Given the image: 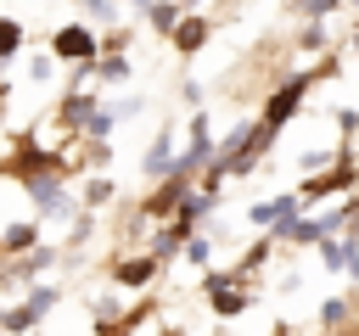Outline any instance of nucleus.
<instances>
[{"label": "nucleus", "mask_w": 359, "mask_h": 336, "mask_svg": "<svg viewBox=\"0 0 359 336\" xmlns=\"http://www.w3.org/2000/svg\"><path fill=\"white\" fill-rule=\"evenodd\" d=\"M348 190H359V157H353V151H342V157H337V168H325V174L303 179V185H297V202H303V207H320V202L348 196Z\"/></svg>", "instance_id": "1"}, {"label": "nucleus", "mask_w": 359, "mask_h": 336, "mask_svg": "<svg viewBox=\"0 0 359 336\" xmlns=\"http://www.w3.org/2000/svg\"><path fill=\"white\" fill-rule=\"evenodd\" d=\"M28 190H34V207H39L45 218L67 213V190H62V174H45V179H34Z\"/></svg>", "instance_id": "8"}, {"label": "nucleus", "mask_w": 359, "mask_h": 336, "mask_svg": "<svg viewBox=\"0 0 359 336\" xmlns=\"http://www.w3.org/2000/svg\"><path fill=\"white\" fill-rule=\"evenodd\" d=\"M50 62H56V56H39V62H34V67H28V78H39V84H45V78H50V73H56V67H50Z\"/></svg>", "instance_id": "23"}, {"label": "nucleus", "mask_w": 359, "mask_h": 336, "mask_svg": "<svg viewBox=\"0 0 359 336\" xmlns=\"http://www.w3.org/2000/svg\"><path fill=\"white\" fill-rule=\"evenodd\" d=\"M22 50V22L17 17H0V62H11Z\"/></svg>", "instance_id": "16"}, {"label": "nucleus", "mask_w": 359, "mask_h": 336, "mask_svg": "<svg viewBox=\"0 0 359 336\" xmlns=\"http://www.w3.org/2000/svg\"><path fill=\"white\" fill-rule=\"evenodd\" d=\"M0 330H6V308H0Z\"/></svg>", "instance_id": "27"}, {"label": "nucleus", "mask_w": 359, "mask_h": 336, "mask_svg": "<svg viewBox=\"0 0 359 336\" xmlns=\"http://www.w3.org/2000/svg\"><path fill=\"white\" fill-rule=\"evenodd\" d=\"M353 50H359V28H353Z\"/></svg>", "instance_id": "26"}, {"label": "nucleus", "mask_w": 359, "mask_h": 336, "mask_svg": "<svg viewBox=\"0 0 359 336\" xmlns=\"http://www.w3.org/2000/svg\"><path fill=\"white\" fill-rule=\"evenodd\" d=\"M342 274H348L353 291H359V241H353V235H348V269H342Z\"/></svg>", "instance_id": "22"}, {"label": "nucleus", "mask_w": 359, "mask_h": 336, "mask_svg": "<svg viewBox=\"0 0 359 336\" xmlns=\"http://www.w3.org/2000/svg\"><path fill=\"white\" fill-rule=\"evenodd\" d=\"M112 202V179H90V190H84V207H107Z\"/></svg>", "instance_id": "21"}, {"label": "nucleus", "mask_w": 359, "mask_h": 336, "mask_svg": "<svg viewBox=\"0 0 359 336\" xmlns=\"http://www.w3.org/2000/svg\"><path fill=\"white\" fill-rule=\"evenodd\" d=\"M314 252H320V263H325L331 274H342V269H348V235H337V241H320Z\"/></svg>", "instance_id": "15"}, {"label": "nucleus", "mask_w": 359, "mask_h": 336, "mask_svg": "<svg viewBox=\"0 0 359 336\" xmlns=\"http://www.w3.org/2000/svg\"><path fill=\"white\" fill-rule=\"evenodd\" d=\"M79 6H84V11H95V17H112V6H107V0H79Z\"/></svg>", "instance_id": "24"}, {"label": "nucleus", "mask_w": 359, "mask_h": 336, "mask_svg": "<svg viewBox=\"0 0 359 336\" xmlns=\"http://www.w3.org/2000/svg\"><path fill=\"white\" fill-rule=\"evenodd\" d=\"M118 129V112L112 106H95V118L84 123V134H90V146H107V134Z\"/></svg>", "instance_id": "14"}, {"label": "nucleus", "mask_w": 359, "mask_h": 336, "mask_svg": "<svg viewBox=\"0 0 359 336\" xmlns=\"http://www.w3.org/2000/svg\"><path fill=\"white\" fill-rule=\"evenodd\" d=\"M174 6H180V11H185V6H196V0H174Z\"/></svg>", "instance_id": "25"}, {"label": "nucleus", "mask_w": 359, "mask_h": 336, "mask_svg": "<svg viewBox=\"0 0 359 336\" xmlns=\"http://www.w3.org/2000/svg\"><path fill=\"white\" fill-rule=\"evenodd\" d=\"M208 34H213V22H208V17H180V28H174L168 39H174V50H180V56H196V50L208 45Z\"/></svg>", "instance_id": "7"}, {"label": "nucleus", "mask_w": 359, "mask_h": 336, "mask_svg": "<svg viewBox=\"0 0 359 336\" xmlns=\"http://www.w3.org/2000/svg\"><path fill=\"white\" fill-rule=\"evenodd\" d=\"M56 297H62L56 286H34L22 308H6V330H11V336H22V330H34V325H39V319H45L50 308H56Z\"/></svg>", "instance_id": "4"}, {"label": "nucleus", "mask_w": 359, "mask_h": 336, "mask_svg": "<svg viewBox=\"0 0 359 336\" xmlns=\"http://www.w3.org/2000/svg\"><path fill=\"white\" fill-rule=\"evenodd\" d=\"M269 246H275L269 235H264V241H252V246L241 252V263H236V280H241V274H252V269H264V258H269Z\"/></svg>", "instance_id": "18"}, {"label": "nucleus", "mask_w": 359, "mask_h": 336, "mask_svg": "<svg viewBox=\"0 0 359 336\" xmlns=\"http://www.w3.org/2000/svg\"><path fill=\"white\" fill-rule=\"evenodd\" d=\"M353 319V297H325L320 302V330H342Z\"/></svg>", "instance_id": "12"}, {"label": "nucleus", "mask_w": 359, "mask_h": 336, "mask_svg": "<svg viewBox=\"0 0 359 336\" xmlns=\"http://www.w3.org/2000/svg\"><path fill=\"white\" fill-rule=\"evenodd\" d=\"M185 263H196V269H208V263H213V235H202V230H196V235L185 241Z\"/></svg>", "instance_id": "17"}, {"label": "nucleus", "mask_w": 359, "mask_h": 336, "mask_svg": "<svg viewBox=\"0 0 359 336\" xmlns=\"http://www.w3.org/2000/svg\"><path fill=\"white\" fill-rule=\"evenodd\" d=\"M151 274H157V258H151V252H146V258H123V263L112 269V286H123V291H140Z\"/></svg>", "instance_id": "9"}, {"label": "nucleus", "mask_w": 359, "mask_h": 336, "mask_svg": "<svg viewBox=\"0 0 359 336\" xmlns=\"http://www.w3.org/2000/svg\"><path fill=\"white\" fill-rule=\"evenodd\" d=\"M174 129H157V140L146 146V157H140V174H151V179H174Z\"/></svg>", "instance_id": "5"}, {"label": "nucleus", "mask_w": 359, "mask_h": 336, "mask_svg": "<svg viewBox=\"0 0 359 336\" xmlns=\"http://www.w3.org/2000/svg\"><path fill=\"white\" fill-rule=\"evenodd\" d=\"M202 291H208V308L219 314V319H236V314H247L252 308V291H241V280L236 274H202Z\"/></svg>", "instance_id": "3"}, {"label": "nucleus", "mask_w": 359, "mask_h": 336, "mask_svg": "<svg viewBox=\"0 0 359 336\" xmlns=\"http://www.w3.org/2000/svg\"><path fill=\"white\" fill-rule=\"evenodd\" d=\"M146 17H151V28H157V34H174L185 11H180L174 0H151V6H146Z\"/></svg>", "instance_id": "13"}, {"label": "nucleus", "mask_w": 359, "mask_h": 336, "mask_svg": "<svg viewBox=\"0 0 359 336\" xmlns=\"http://www.w3.org/2000/svg\"><path fill=\"white\" fill-rule=\"evenodd\" d=\"M163 336H180V330H163Z\"/></svg>", "instance_id": "28"}, {"label": "nucleus", "mask_w": 359, "mask_h": 336, "mask_svg": "<svg viewBox=\"0 0 359 336\" xmlns=\"http://www.w3.org/2000/svg\"><path fill=\"white\" fill-rule=\"evenodd\" d=\"M297 45H303V50H325V45H331L325 22H303V28H297Z\"/></svg>", "instance_id": "19"}, {"label": "nucleus", "mask_w": 359, "mask_h": 336, "mask_svg": "<svg viewBox=\"0 0 359 336\" xmlns=\"http://www.w3.org/2000/svg\"><path fill=\"white\" fill-rule=\"evenodd\" d=\"M95 78H107V84H123V78H129V62H123V56H101V62H95Z\"/></svg>", "instance_id": "20"}, {"label": "nucleus", "mask_w": 359, "mask_h": 336, "mask_svg": "<svg viewBox=\"0 0 359 336\" xmlns=\"http://www.w3.org/2000/svg\"><path fill=\"white\" fill-rule=\"evenodd\" d=\"M185 196H191V185H185V179H163V185H157V196H146V207H140V213H146V218H174Z\"/></svg>", "instance_id": "6"}, {"label": "nucleus", "mask_w": 359, "mask_h": 336, "mask_svg": "<svg viewBox=\"0 0 359 336\" xmlns=\"http://www.w3.org/2000/svg\"><path fill=\"white\" fill-rule=\"evenodd\" d=\"M0 246L6 252H34L39 246V224H6L0 230Z\"/></svg>", "instance_id": "11"}, {"label": "nucleus", "mask_w": 359, "mask_h": 336, "mask_svg": "<svg viewBox=\"0 0 359 336\" xmlns=\"http://www.w3.org/2000/svg\"><path fill=\"white\" fill-rule=\"evenodd\" d=\"M50 56H56V62H73V67H95V62H101V39H95L84 22H67V28L50 34Z\"/></svg>", "instance_id": "2"}, {"label": "nucleus", "mask_w": 359, "mask_h": 336, "mask_svg": "<svg viewBox=\"0 0 359 336\" xmlns=\"http://www.w3.org/2000/svg\"><path fill=\"white\" fill-rule=\"evenodd\" d=\"M90 118H95V101H90L84 90H73V95L62 101V123H67V129H84Z\"/></svg>", "instance_id": "10"}]
</instances>
